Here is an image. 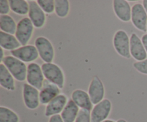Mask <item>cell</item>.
<instances>
[{
    "instance_id": "obj_1",
    "label": "cell",
    "mask_w": 147,
    "mask_h": 122,
    "mask_svg": "<svg viewBox=\"0 0 147 122\" xmlns=\"http://www.w3.org/2000/svg\"><path fill=\"white\" fill-rule=\"evenodd\" d=\"M43 74L47 80L63 89L65 86V74L58 65L54 63H44L41 65Z\"/></svg>"
},
{
    "instance_id": "obj_2",
    "label": "cell",
    "mask_w": 147,
    "mask_h": 122,
    "mask_svg": "<svg viewBox=\"0 0 147 122\" xmlns=\"http://www.w3.org/2000/svg\"><path fill=\"white\" fill-rule=\"evenodd\" d=\"M1 63L6 66L13 77L17 81L23 82L27 79V66L24 62L16 58L12 55L5 56Z\"/></svg>"
},
{
    "instance_id": "obj_3",
    "label": "cell",
    "mask_w": 147,
    "mask_h": 122,
    "mask_svg": "<svg viewBox=\"0 0 147 122\" xmlns=\"http://www.w3.org/2000/svg\"><path fill=\"white\" fill-rule=\"evenodd\" d=\"M113 45L118 55L126 59L131 57L130 53V37L125 30H119L113 37Z\"/></svg>"
},
{
    "instance_id": "obj_4",
    "label": "cell",
    "mask_w": 147,
    "mask_h": 122,
    "mask_svg": "<svg viewBox=\"0 0 147 122\" xmlns=\"http://www.w3.org/2000/svg\"><path fill=\"white\" fill-rule=\"evenodd\" d=\"M34 27L29 17L21 19L17 23L15 37L22 46L27 45L32 37Z\"/></svg>"
},
{
    "instance_id": "obj_5",
    "label": "cell",
    "mask_w": 147,
    "mask_h": 122,
    "mask_svg": "<svg viewBox=\"0 0 147 122\" xmlns=\"http://www.w3.org/2000/svg\"><path fill=\"white\" fill-rule=\"evenodd\" d=\"M34 46L44 63H53L55 58V49L50 40L43 36L37 37L34 40Z\"/></svg>"
},
{
    "instance_id": "obj_6",
    "label": "cell",
    "mask_w": 147,
    "mask_h": 122,
    "mask_svg": "<svg viewBox=\"0 0 147 122\" xmlns=\"http://www.w3.org/2000/svg\"><path fill=\"white\" fill-rule=\"evenodd\" d=\"M26 80L30 86L36 88L39 90H41L45 78L40 65L36 63H32L28 65Z\"/></svg>"
},
{
    "instance_id": "obj_7",
    "label": "cell",
    "mask_w": 147,
    "mask_h": 122,
    "mask_svg": "<svg viewBox=\"0 0 147 122\" xmlns=\"http://www.w3.org/2000/svg\"><path fill=\"white\" fill-rule=\"evenodd\" d=\"M22 98L24 105L28 109L34 110L40 106V90L27 83L23 85Z\"/></svg>"
},
{
    "instance_id": "obj_8",
    "label": "cell",
    "mask_w": 147,
    "mask_h": 122,
    "mask_svg": "<svg viewBox=\"0 0 147 122\" xmlns=\"http://www.w3.org/2000/svg\"><path fill=\"white\" fill-rule=\"evenodd\" d=\"M131 22L137 30L146 32L147 13L143 4L140 3L134 4L132 7Z\"/></svg>"
},
{
    "instance_id": "obj_9",
    "label": "cell",
    "mask_w": 147,
    "mask_h": 122,
    "mask_svg": "<svg viewBox=\"0 0 147 122\" xmlns=\"http://www.w3.org/2000/svg\"><path fill=\"white\" fill-rule=\"evenodd\" d=\"M88 93L93 105L98 104L104 99L106 93L104 84L98 76L95 75L93 77L89 84Z\"/></svg>"
},
{
    "instance_id": "obj_10",
    "label": "cell",
    "mask_w": 147,
    "mask_h": 122,
    "mask_svg": "<svg viewBox=\"0 0 147 122\" xmlns=\"http://www.w3.org/2000/svg\"><path fill=\"white\" fill-rule=\"evenodd\" d=\"M111 109V101L109 99L104 98L93 106L91 111V122H102L108 119Z\"/></svg>"
},
{
    "instance_id": "obj_11",
    "label": "cell",
    "mask_w": 147,
    "mask_h": 122,
    "mask_svg": "<svg viewBox=\"0 0 147 122\" xmlns=\"http://www.w3.org/2000/svg\"><path fill=\"white\" fill-rule=\"evenodd\" d=\"M11 55L16 58L25 63H33V61L38 58L39 53L37 48L32 44H27L25 46H21L16 50L10 52Z\"/></svg>"
},
{
    "instance_id": "obj_12",
    "label": "cell",
    "mask_w": 147,
    "mask_h": 122,
    "mask_svg": "<svg viewBox=\"0 0 147 122\" xmlns=\"http://www.w3.org/2000/svg\"><path fill=\"white\" fill-rule=\"evenodd\" d=\"M30 10L28 16L35 28H42L46 23V14L40 8L37 1H30Z\"/></svg>"
},
{
    "instance_id": "obj_13",
    "label": "cell",
    "mask_w": 147,
    "mask_h": 122,
    "mask_svg": "<svg viewBox=\"0 0 147 122\" xmlns=\"http://www.w3.org/2000/svg\"><path fill=\"white\" fill-rule=\"evenodd\" d=\"M130 53L131 57L136 61H142L146 59L147 53L142 38L136 33H132L130 36Z\"/></svg>"
},
{
    "instance_id": "obj_14",
    "label": "cell",
    "mask_w": 147,
    "mask_h": 122,
    "mask_svg": "<svg viewBox=\"0 0 147 122\" xmlns=\"http://www.w3.org/2000/svg\"><path fill=\"white\" fill-rule=\"evenodd\" d=\"M68 101L67 96L63 93L60 95L52 100L47 105H46L45 110V116L47 117H51L55 115H58L62 113Z\"/></svg>"
},
{
    "instance_id": "obj_15",
    "label": "cell",
    "mask_w": 147,
    "mask_h": 122,
    "mask_svg": "<svg viewBox=\"0 0 147 122\" xmlns=\"http://www.w3.org/2000/svg\"><path fill=\"white\" fill-rule=\"evenodd\" d=\"M113 9L115 15L123 22H129L131 20L132 7L126 0L113 1Z\"/></svg>"
},
{
    "instance_id": "obj_16",
    "label": "cell",
    "mask_w": 147,
    "mask_h": 122,
    "mask_svg": "<svg viewBox=\"0 0 147 122\" xmlns=\"http://www.w3.org/2000/svg\"><path fill=\"white\" fill-rule=\"evenodd\" d=\"M61 89L45 79L42 88L40 90V104L47 105L52 100L60 94Z\"/></svg>"
},
{
    "instance_id": "obj_17",
    "label": "cell",
    "mask_w": 147,
    "mask_h": 122,
    "mask_svg": "<svg viewBox=\"0 0 147 122\" xmlns=\"http://www.w3.org/2000/svg\"><path fill=\"white\" fill-rule=\"evenodd\" d=\"M71 99L80 109L91 111L93 104L88 92L82 89H76L71 94Z\"/></svg>"
},
{
    "instance_id": "obj_18",
    "label": "cell",
    "mask_w": 147,
    "mask_h": 122,
    "mask_svg": "<svg viewBox=\"0 0 147 122\" xmlns=\"http://www.w3.org/2000/svg\"><path fill=\"white\" fill-rule=\"evenodd\" d=\"M0 85L9 91H14L16 88L14 78L3 63L0 64Z\"/></svg>"
},
{
    "instance_id": "obj_19",
    "label": "cell",
    "mask_w": 147,
    "mask_h": 122,
    "mask_svg": "<svg viewBox=\"0 0 147 122\" xmlns=\"http://www.w3.org/2000/svg\"><path fill=\"white\" fill-rule=\"evenodd\" d=\"M0 45L2 49L8 51H12L22 46L20 42L14 34L0 32Z\"/></svg>"
},
{
    "instance_id": "obj_20",
    "label": "cell",
    "mask_w": 147,
    "mask_h": 122,
    "mask_svg": "<svg viewBox=\"0 0 147 122\" xmlns=\"http://www.w3.org/2000/svg\"><path fill=\"white\" fill-rule=\"evenodd\" d=\"M80 109V108L70 98L69 99L65 107L60 113V116L64 122H75Z\"/></svg>"
},
{
    "instance_id": "obj_21",
    "label": "cell",
    "mask_w": 147,
    "mask_h": 122,
    "mask_svg": "<svg viewBox=\"0 0 147 122\" xmlns=\"http://www.w3.org/2000/svg\"><path fill=\"white\" fill-rule=\"evenodd\" d=\"M17 24L14 19L9 14L0 15V29L4 32L15 34Z\"/></svg>"
},
{
    "instance_id": "obj_22",
    "label": "cell",
    "mask_w": 147,
    "mask_h": 122,
    "mask_svg": "<svg viewBox=\"0 0 147 122\" xmlns=\"http://www.w3.org/2000/svg\"><path fill=\"white\" fill-rule=\"evenodd\" d=\"M11 11L18 15L28 14L30 4L26 0H9Z\"/></svg>"
},
{
    "instance_id": "obj_23",
    "label": "cell",
    "mask_w": 147,
    "mask_h": 122,
    "mask_svg": "<svg viewBox=\"0 0 147 122\" xmlns=\"http://www.w3.org/2000/svg\"><path fill=\"white\" fill-rule=\"evenodd\" d=\"M20 117L11 109L6 106L0 107V122H19Z\"/></svg>"
},
{
    "instance_id": "obj_24",
    "label": "cell",
    "mask_w": 147,
    "mask_h": 122,
    "mask_svg": "<svg viewBox=\"0 0 147 122\" xmlns=\"http://www.w3.org/2000/svg\"><path fill=\"white\" fill-rule=\"evenodd\" d=\"M55 13L60 18H65L70 12V2L67 0H55Z\"/></svg>"
},
{
    "instance_id": "obj_25",
    "label": "cell",
    "mask_w": 147,
    "mask_h": 122,
    "mask_svg": "<svg viewBox=\"0 0 147 122\" xmlns=\"http://www.w3.org/2000/svg\"><path fill=\"white\" fill-rule=\"evenodd\" d=\"M37 2L45 14H51L55 12V0H37Z\"/></svg>"
},
{
    "instance_id": "obj_26",
    "label": "cell",
    "mask_w": 147,
    "mask_h": 122,
    "mask_svg": "<svg viewBox=\"0 0 147 122\" xmlns=\"http://www.w3.org/2000/svg\"><path fill=\"white\" fill-rule=\"evenodd\" d=\"M75 122H91V111L85 109H80Z\"/></svg>"
},
{
    "instance_id": "obj_27",
    "label": "cell",
    "mask_w": 147,
    "mask_h": 122,
    "mask_svg": "<svg viewBox=\"0 0 147 122\" xmlns=\"http://www.w3.org/2000/svg\"><path fill=\"white\" fill-rule=\"evenodd\" d=\"M133 67L144 75H147V58L142 61H136L133 63Z\"/></svg>"
},
{
    "instance_id": "obj_28",
    "label": "cell",
    "mask_w": 147,
    "mask_h": 122,
    "mask_svg": "<svg viewBox=\"0 0 147 122\" xmlns=\"http://www.w3.org/2000/svg\"><path fill=\"white\" fill-rule=\"evenodd\" d=\"M11 8L9 1L8 0H0V14L1 15H7L9 13Z\"/></svg>"
},
{
    "instance_id": "obj_29",
    "label": "cell",
    "mask_w": 147,
    "mask_h": 122,
    "mask_svg": "<svg viewBox=\"0 0 147 122\" xmlns=\"http://www.w3.org/2000/svg\"><path fill=\"white\" fill-rule=\"evenodd\" d=\"M48 122H64V121L62 119L60 114L58 115H55V116H51L49 119Z\"/></svg>"
},
{
    "instance_id": "obj_30",
    "label": "cell",
    "mask_w": 147,
    "mask_h": 122,
    "mask_svg": "<svg viewBox=\"0 0 147 122\" xmlns=\"http://www.w3.org/2000/svg\"><path fill=\"white\" fill-rule=\"evenodd\" d=\"M142 42H143V44H144V48H145V50H146V53H147V34H144L142 35Z\"/></svg>"
},
{
    "instance_id": "obj_31",
    "label": "cell",
    "mask_w": 147,
    "mask_h": 122,
    "mask_svg": "<svg viewBox=\"0 0 147 122\" xmlns=\"http://www.w3.org/2000/svg\"><path fill=\"white\" fill-rule=\"evenodd\" d=\"M0 50H1V55H0V60H1V62H2V60H4V57H5V56H4V49H2L1 47Z\"/></svg>"
},
{
    "instance_id": "obj_32",
    "label": "cell",
    "mask_w": 147,
    "mask_h": 122,
    "mask_svg": "<svg viewBox=\"0 0 147 122\" xmlns=\"http://www.w3.org/2000/svg\"><path fill=\"white\" fill-rule=\"evenodd\" d=\"M142 4H143L145 10H146V11L147 13V0H144L143 2H142Z\"/></svg>"
},
{
    "instance_id": "obj_33",
    "label": "cell",
    "mask_w": 147,
    "mask_h": 122,
    "mask_svg": "<svg viewBox=\"0 0 147 122\" xmlns=\"http://www.w3.org/2000/svg\"><path fill=\"white\" fill-rule=\"evenodd\" d=\"M116 122H128V121L123 119H119V120L116 121Z\"/></svg>"
},
{
    "instance_id": "obj_34",
    "label": "cell",
    "mask_w": 147,
    "mask_h": 122,
    "mask_svg": "<svg viewBox=\"0 0 147 122\" xmlns=\"http://www.w3.org/2000/svg\"><path fill=\"white\" fill-rule=\"evenodd\" d=\"M102 122H116V121L112 120V119H106V120L103 121H102Z\"/></svg>"
},
{
    "instance_id": "obj_35",
    "label": "cell",
    "mask_w": 147,
    "mask_h": 122,
    "mask_svg": "<svg viewBox=\"0 0 147 122\" xmlns=\"http://www.w3.org/2000/svg\"><path fill=\"white\" fill-rule=\"evenodd\" d=\"M146 32H147V25H146Z\"/></svg>"
}]
</instances>
